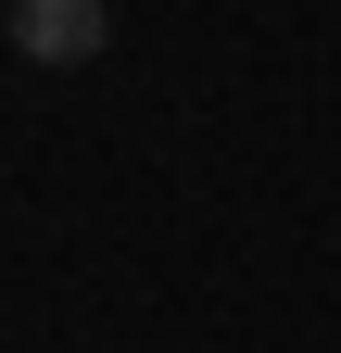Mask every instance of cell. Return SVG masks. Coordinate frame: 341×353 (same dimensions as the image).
<instances>
[{"mask_svg": "<svg viewBox=\"0 0 341 353\" xmlns=\"http://www.w3.org/2000/svg\"><path fill=\"white\" fill-rule=\"evenodd\" d=\"M0 26H13V51H26V63H89L101 38H114L101 0H13Z\"/></svg>", "mask_w": 341, "mask_h": 353, "instance_id": "6da1fadb", "label": "cell"}, {"mask_svg": "<svg viewBox=\"0 0 341 353\" xmlns=\"http://www.w3.org/2000/svg\"><path fill=\"white\" fill-rule=\"evenodd\" d=\"M0 13H13V0H0Z\"/></svg>", "mask_w": 341, "mask_h": 353, "instance_id": "7a4b0ae2", "label": "cell"}]
</instances>
